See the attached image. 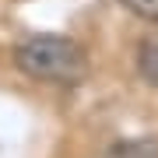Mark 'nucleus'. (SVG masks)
I'll return each instance as SVG.
<instances>
[{
    "label": "nucleus",
    "instance_id": "obj_1",
    "mask_svg": "<svg viewBox=\"0 0 158 158\" xmlns=\"http://www.w3.org/2000/svg\"><path fill=\"white\" fill-rule=\"evenodd\" d=\"M14 67L42 85H77L88 70V56L67 35H32L14 46Z\"/></svg>",
    "mask_w": 158,
    "mask_h": 158
},
{
    "label": "nucleus",
    "instance_id": "obj_2",
    "mask_svg": "<svg viewBox=\"0 0 158 158\" xmlns=\"http://www.w3.org/2000/svg\"><path fill=\"white\" fill-rule=\"evenodd\" d=\"M137 70L158 91V39H144L141 42V49H137Z\"/></svg>",
    "mask_w": 158,
    "mask_h": 158
},
{
    "label": "nucleus",
    "instance_id": "obj_3",
    "mask_svg": "<svg viewBox=\"0 0 158 158\" xmlns=\"http://www.w3.org/2000/svg\"><path fill=\"white\" fill-rule=\"evenodd\" d=\"M106 158H158V144L155 141H119L109 148Z\"/></svg>",
    "mask_w": 158,
    "mask_h": 158
},
{
    "label": "nucleus",
    "instance_id": "obj_4",
    "mask_svg": "<svg viewBox=\"0 0 158 158\" xmlns=\"http://www.w3.org/2000/svg\"><path fill=\"white\" fill-rule=\"evenodd\" d=\"M119 4H123L130 14H137V18H144V21L158 25V0H119Z\"/></svg>",
    "mask_w": 158,
    "mask_h": 158
}]
</instances>
